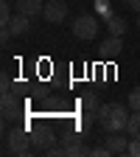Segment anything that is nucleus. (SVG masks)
<instances>
[{"label":"nucleus","instance_id":"obj_4","mask_svg":"<svg viewBox=\"0 0 140 157\" xmlns=\"http://www.w3.org/2000/svg\"><path fill=\"white\" fill-rule=\"evenodd\" d=\"M42 17L48 20V23H53V25L65 23V20H67V3H62V0H45Z\"/></svg>","mask_w":140,"mask_h":157},{"label":"nucleus","instance_id":"obj_20","mask_svg":"<svg viewBox=\"0 0 140 157\" xmlns=\"http://www.w3.org/2000/svg\"><path fill=\"white\" fill-rule=\"evenodd\" d=\"M129 157H140V137H132L129 140V151H126Z\"/></svg>","mask_w":140,"mask_h":157},{"label":"nucleus","instance_id":"obj_16","mask_svg":"<svg viewBox=\"0 0 140 157\" xmlns=\"http://www.w3.org/2000/svg\"><path fill=\"white\" fill-rule=\"evenodd\" d=\"M93 121H95V112H81L78 115V132H87L93 126Z\"/></svg>","mask_w":140,"mask_h":157},{"label":"nucleus","instance_id":"obj_5","mask_svg":"<svg viewBox=\"0 0 140 157\" xmlns=\"http://www.w3.org/2000/svg\"><path fill=\"white\" fill-rule=\"evenodd\" d=\"M62 146H65V154L67 157H87V154H93V149H87L84 146V140L78 135H62Z\"/></svg>","mask_w":140,"mask_h":157},{"label":"nucleus","instance_id":"obj_1","mask_svg":"<svg viewBox=\"0 0 140 157\" xmlns=\"http://www.w3.org/2000/svg\"><path fill=\"white\" fill-rule=\"evenodd\" d=\"M95 121L101 124V129L109 135V132H123L129 126V109L123 104H101L95 112Z\"/></svg>","mask_w":140,"mask_h":157},{"label":"nucleus","instance_id":"obj_17","mask_svg":"<svg viewBox=\"0 0 140 157\" xmlns=\"http://www.w3.org/2000/svg\"><path fill=\"white\" fill-rule=\"evenodd\" d=\"M11 3H9V0H3V3H0V23H3V25H9L11 23Z\"/></svg>","mask_w":140,"mask_h":157},{"label":"nucleus","instance_id":"obj_22","mask_svg":"<svg viewBox=\"0 0 140 157\" xmlns=\"http://www.w3.org/2000/svg\"><path fill=\"white\" fill-rule=\"evenodd\" d=\"M123 6H126L129 11H137V14H140V0H123Z\"/></svg>","mask_w":140,"mask_h":157},{"label":"nucleus","instance_id":"obj_19","mask_svg":"<svg viewBox=\"0 0 140 157\" xmlns=\"http://www.w3.org/2000/svg\"><path fill=\"white\" fill-rule=\"evenodd\" d=\"M0 93H14V84H11V78H9V73H3V78H0Z\"/></svg>","mask_w":140,"mask_h":157},{"label":"nucleus","instance_id":"obj_21","mask_svg":"<svg viewBox=\"0 0 140 157\" xmlns=\"http://www.w3.org/2000/svg\"><path fill=\"white\" fill-rule=\"evenodd\" d=\"M109 154H112V151H109V146H107V143H104V146H95V149H93V157H109Z\"/></svg>","mask_w":140,"mask_h":157},{"label":"nucleus","instance_id":"obj_14","mask_svg":"<svg viewBox=\"0 0 140 157\" xmlns=\"http://www.w3.org/2000/svg\"><path fill=\"white\" fill-rule=\"evenodd\" d=\"M95 11L101 14L104 20H109L112 17V0H95Z\"/></svg>","mask_w":140,"mask_h":157},{"label":"nucleus","instance_id":"obj_13","mask_svg":"<svg viewBox=\"0 0 140 157\" xmlns=\"http://www.w3.org/2000/svg\"><path fill=\"white\" fill-rule=\"evenodd\" d=\"M107 31H109L112 36H123V34H126V20L118 17V14H112V17L107 20Z\"/></svg>","mask_w":140,"mask_h":157},{"label":"nucleus","instance_id":"obj_18","mask_svg":"<svg viewBox=\"0 0 140 157\" xmlns=\"http://www.w3.org/2000/svg\"><path fill=\"white\" fill-rule=\"evenodd\" d=\"M129 135L132 137H140V112H134V115H129Z\"/></svg>","mask_w":140,"mask_h":157},{"label":"nucleus","instance_id":"obj_11","mask_svg":"<svg viewBox=\"0 0 140 157\" xmlns=\"http://www.w3.org/2000/svg\"><path fill=\"white\" fill-rule=\"evenodd\" d=\"M42 9H45V0H17V11L20 14L36 17V14H42Z\"/></svg>","mask_w":140,"mask_h":157},{"label":"nucleus","instance_id":"obj_23","mask_svg":"<svg viewBox=\"0 0 140 157\" xmlns=\"http://www.w3.org/2000/svg\"><path fill=\"white\" fill-rule=\"evenodd\" d=\"M137 28H140V14H137Z\"/></svg>","mask_w":140,"mask_h":157},{"label":"nucleus","instance_id":"obj_2","mask_svg":"<svg viewBox=\"0 0 140 157\" xmlns=\"http://www.w3.org/2000/svg\"><path fill=\"white\" fill-rule=\"evenodd\" d=\"M6 151H11V154H20V157H25V154H36V149L31 146V135H28V129H11V132H6Z\"/></svg>","mask_w":140,"mask_h":157},{"label":"nucleus","instance_id":"obj_8","mask_svg":"<svg viewBox=\"0 0 140 157\" xmlns=\"http://www.w3.org/2000/svg\"><path fill=\"white\" fill-rule=\"evenodd\" d=\"M104 143L109 146L112 154H126V151H129V137H126L123 132H109V137H107Z\"/></svg>","mask_w":140,"mask_h":157},{"label":"nucleus","instance_id":"obj_7","mask_svg":"<svg viewBox=\"0 0 140 157\" xmlns=\"http://www.w3.org/2000/svg\"><path fill=\"white\" fill-rule=\"evenodd\" d=\"M101 56L104 59H118V56H123V36H107L104 42H101Z\"/></svg>","mask_w":140,"mask_h":157},{"label":"nucleus","instance_id":"obj_10","mask_svg":"<svg viewBox=\"0 0 140 157\" xmlns=\"http://www.w3.org/2000/svg\"><path fill=\"white\" fill-rule=\"evenodd\" d=\"M9 28H11V34L14 36H23V34H28V28H31V17L28 14H14L11 17V23H9Z\"/></svg>","mask_w":140,"mask_h":157},{"label":"nucleus","instance_id":"obj_12","mask_svg":"<svg viewBox=\"0 0 140 157\" xmlns=\"http://www.w3.org/2000/svg\"><path fill=\"white\" fill-rule=\"evenodd\" d=\"M78 107H81V112H98L101 101H98L95 93H84V95H78Z\"/></svg>","mask_w":140,"mask_h":157},{"label":"nucleus","instance_id":"obj_3","mask_svg":"<svg viewBox=\"0 0 140 157\" xmlns=\"http://www.w3.org/2000/svg\"><path fill=\"white\" fill-rule=\"evenodd\" d=\"M98 28H101V25H98V17H95V14H78V17L73 20V25H70L73 36H76V39H84V42L95 39Z\"/></svg>","mask_w":140,"mask_h":157},{"label":"nucleus","instance_id":"obj_15","mask_svg":"<svg viewBox=\"0 0 140 157\" xmlns=\"http://www.w3.org/2000/svg\"><path fill=\"white\" fill-rule=\"evenodd\" d=\"M129 109L132 112H140V84L129 90Z\"/></svg>","mask_w":140,"mask_h":157},{"label":"nucleus","instance_id":"obj_9","mask_svg":"<svg viewBox=\"0 0 140 157\" xmlns=\"http://www.w3.org/2000/svg\"><path fill=\"white\" fill-rule=\"evenodd\" d=\"M53 140H56V137H53L48 129H42V132H34V135H31V143H34V149H36L39 154H45V151L53 146Z\"/></svg>","mask_w":140,"mask_h":157},{"label":"nucleus","instance_id":"obj_6","mask_svg":"<svg viewBox=\"0 0 140 157\" xmlns=\"http://www.w3.org/2000/svg\"><path fill=\"white\" fill-rule=\"evenodd\" d=\"M0 112H3V121H14V118L23 112V101L17 98V93H6L3 101H0Z\"/></svg>","mask_w":140,"mask_h":157}]
</instances>
